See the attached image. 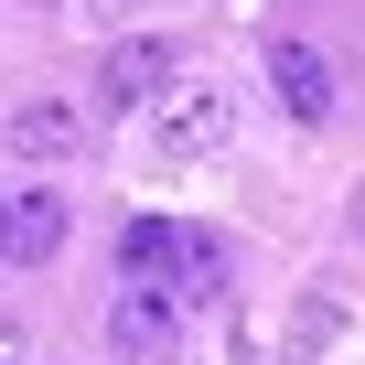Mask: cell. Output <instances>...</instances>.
I'll return each instance as SVG.
<instances>
[{
    "label": "cell",
    "mask_w": 365,
    "mask_h": 365,
    "mask_svg": "<svg viewBox=\"0 0 365 365\" xmlns=\"http://www.w3.org/2000/svg\"><path fill=\"white\" fill-rule=\"evenodd\" d=\"M65 194L54 182H22V194H0V269H43L54 247H65Z\"/></svg>",
    "instance_id": "6da1fadb"
},
{
    "label": "cell",
    "mask_w": 365,
    "mask_h": 365,
    "mask_svg": "<svg viewBox=\"0 0 365 365\" xmlns=\"http://www.w3.org/2000/svg\"><path fill=\"white\" fill-rule=\"evenodd\" d=\"M108 344H118L129 365H161V354L182 344V322H172V290H150V279H118V290H108Z\"/></svg>",
    "instance_id": "7a4b0ae2"
},
{
    "label": "cell",
    "mask_w": 365,
    "mask_h": 365,
    "mask_svg": "<svg viewBox=\"0 0 365 365\" xmlns=\"http://www.w3.org/2000/svg\"><path fill=\"white\" fill-rule=\"evenodd\" d=\"M161 86H172V43H161V33L108 43V65H97V108H118V118H129V108H150Z\"/></svg>",
    "instance_id": "3957f363"
},
{
    "label": "cell",
    "mask_w": 365,
    "mask_h": 365,
    "mask_svg": "<svg viewBox=\"0 0 365 365\" xmlns=\"http://www.w3.org/2000/svg\"><path fill=\"white\" fill-rule=\"evenodd\" d=\"M0 140H11L22 161H76L86 150V108L76 97H22L11 118H0Z\"/></svg>",
    "instance_id": "277c9868"
},
{
    "label": "cell",
    "mask_w": 365,
    "mask_h": 365,
    "mask_svg": "<svg viewBox=\"0 0 365 365\" xmlns=\"http://www.w3.org/2000/svg\"><path fill=\"white\" fill-rule=\"evenodd\" d=\"M269 86H279V108L312 129V118H333V65L301 43V33H269Z\"/></svg>",
    "instance_id": "5b68a950"
},
{
    "label": "cell",
    "mask_w": 365,
    "mask_h": 365,
    "mask_svg": "<svg viewBox=\"0 0 365 365\" xmlns=\"http://www.w3.org/2000/svg\"><path fill=\"white\" fill-rule=\"evenodd\" d=\"M226 129H237L226 86H172V108H161V150H172V161H194V150H226Z\"/></svg>",
    "instance_id": "8992f818"
},
{
    "label": "cell",
    "mask_w": 365,
    "mask_h": 365,
    "mask_svg": "<svg viewBox=\"0 0 365 365\" xmlns=\"http://www.w3.org/2000/svg\"><path fill=\"white\" fill-rule=\"evenodd\" d=\"M182 258H194V237H172L161 215H129V226H118V269H129V279H161V269H182Z\"/></svg>",
    "instance_id": "52a82bcc"
},
{
    "label": "cell",
    "mask_w": 365,
    "mask_h": 365,
    "mask_svg": "<svg viewBox=\"0 0 365 365\" xmlns=\"http://www.w3.org/2000/svg\"><path fill=\"white\" fill-rule=\"evenodd\" d=\"M0 365H22V344H11V333H0Z\"/></svg>",
    "instance_id": "ba28073f"
}]
</instances>
